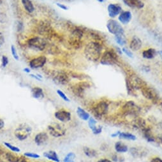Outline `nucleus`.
<instances>
[{"label": "nucleus", "instance_id": "nucleus-1", "mask_svg": "<svg viewBox=\"0 0 162 162\" xmlns=\"http://www.w3.org/2000/svg\"><path fill=\"white\" fill-rule=\"evenodd\" d=\"M102 47L100 44L96 42L87 43L84 49V54L88 60L96 62L98 61L101 56Z\"/></svg>", "mask_w": 162, "mask_h": 162}, {"label": "nucleus", "instance_id": "nucleus-2", "mask_svg": "<svg viewBox=\"0 0 162 162\" xmlns=\"http://www.w3.org/2000/svg\"><path fill=\"white\" fill-rule=\"evenodd\" d=\"M32 127L27 123H21L14 131V135L20 141L28 138L32 134Z\"/></svg>", "mask_w": 162, "mask_h": 162}, {"label": "nucleus", "instance_id": "nucleus-3", "mask_svg": "<svg viewBox=\"0 0 162 162\" xmlns=\"http://www.w3.org/2000/svg\"><path fill=\"white\" fill-rule=\"evenodd\" d=\"M47 131L50 136L54 138H59L65 135L67 130L61 123H52L48 125Z\"/></svg>", "mask_w": 162, "mask_h": 162}, {"label": "nucleus", "instance_id": "nucleus-4", "mask_svg": "<svg viewBox=\"0 0 162 162\" xmlns=\"http://www.w3.org/2000/svg\"><path fill=\"white\" fill-rule=\"evenodd\" d=\"M27 44L29 47L33 49L43 51L46 47L47 43L45 40L40 36H35V37L28 39Z\"/></svg>", "mask_w": 162, "mask_h": 162}, {"label": "nucleus", "instance_id": "nucleus-5", "mask_svg": "<svg viewBox=\"0 0 162 162\" xmlns=\"http://www.w3.org/2000/svg\"><path fill=\"white\" fill-rule=\"evenodd\" d=\"M107 28L110 33L114 35H124V29L118 21L114 19H110L107 21L106 24Z\"/></svg>", "mask_w": 162, "mask_h": 162}, {"label": "nucleus", "instance_id": "nucleus-6", "mask_svg": "<svg viewBox=\"0 0 162 162\" xmlns=\"http://www.w3.org/2000/svg\"><path fill=\"white\" fill-rule=\"evenodd\" d=\"M117 62V57L114 51L106 50L100 57V63L103 65H114Z\"/></svg>", "mask_w": 162, "mask_h": 162}, {"label": "nucleus", "instance_id": "nucleus-7", "mask_svg": "<svg viewBox=\"0 0 162 162\" xmlns=\"http://www.w3.org/2000/svg\"><path fill=\"white\" fill-rule=\"evenodd\" d=\"M46 63L47 57L45 56H39L29 61V66L31 69H38L43 67Z\"/></svg>", "mask_w": 162, "mask_h": 162}, {"label": "nucleus", "instance_id": "nucleus-8", "mask_svg": "<svg viewBox=\"0 0 162 162\" xmlns=\"http://www.w3.org/2000/svg\"><path fill=\"white\" fill-rule=\"evenodd\" d=\"M127 80L128 81V83L135 90H142L143 87L147 86L146 83L144 82V80H143L141 78H139L137 75H131L130 77L127 78Z\"/></svg>", "mask_w": 162, "mask_h": 162}, {"label": "nucleus", "instance_id": "nucleus-9", "mask_svg": "<svg viewBox=\"0 0 162 162\" xmlns=\"http://www.w3.org/2000/svg\"><path fill=\"white\" fill-rule=\"evenodd\" d=\"M54 117L59 121L61 123H67L71 120L72 114L67 110L62 109L55 112Z\"/></svg>", "mask_w": 162, "mask_h": 162}, {"label": "nucleus", "instance_id": "nucleus-10", "mask_svg": "<svg viewBox=\"0 0 162 162\" xmlns=\"http://www.w3.org/2000/svg\"><path fill=\"white\" fill-rule=\"evenodd\" d=\"M90 87V84L87 82H80L74 86H72V92L79 97H83L84 91L87 88Z\"/></svg>", "mask_w": 162, "mask_h": 162}, {"label": "nucleus", "instance_id": "nucleus-11", "mask_svg": "<svg viewBox=\"0 0 162 162\" xmlns=\"http://www.w3.org/2000/svg\"><path fill=\"white\" fill-rule=\"evenodd\" d=\"M53 79L54 83L61 85L67 84L70 80L68 75L63 72H55L53 75Z\"/></svg>", "mask_w": 162, "mask_h": 162}, {"label": "nucleus", "instance_id": "nucleus-12", "mask_svg": "<svg viewBox=\"0 0 162 162\" xmlns=\"http://www.w3.org/2000/svg\"><path fill=\"white\" fill-rule=\"evenodd\" d=\"M141 92L144 97L147 99L153 101L157 100L158 99V95L156 91L148 86L143 87L141 90Z\"/></svg>", "mask_w": 162, "mask_h": 162}, {"label": "nucleus", "instance_id": "nucleus-13", "mask_svg": "<svg viewBox=\"0 0 162 162\" xmlns=\"http://www.w3.org/2000/svg\"><path fill=\"white\" fill-rule=\"evenodd\" d=\"M107 11L109 16L111 18H114L121 13L122 12V8L118 4L110 3L108 5Z\"/></svg>", "mask_w": 162, "mask_h": 162}, {"label": "nucleus", "instance_id": "nucleus-14", "mask_svg": "<svg viewBox=\"0 0 162 162\" xmlns=\"http://www.w3.org/2000/svg\"><path fill=\"white\" fill-rule=\"evenodd\" d=\"M49 141V135L46 132H40L37 134L35 138L34 142L38 146H42L47 143Z\"/></svg>", "mask_w": 162, "mask_h": 162}, {"label": "nucleus", "instance_id": "nucleus-15", "mask_svg": "<svg viewBox=\"0 0 162 162\" xmlns=\"http://www.w3.org/2000/svg\"><path fill=\"white\" fill-rule=\"evenodd\" d=\"M108 109H109V105L107 102L100 101L94 107V112L97 116H102L107 112Z\"/></svg>", "mask_w": 162, "mask_h": 162}, {"label": "nucleus", "instance_id": "nucleus-16", "mask_svg": "<svg viewBox=\"0 0 162 162\" xmlns=\"http://www.w3.org/2000/svg\"><path fill=\"white\" fill-rule=\"evenodd\" d=\"M123 2L131 9H142L144 6V3L141 0H123Z\"/></svg>", "mask_w": 162, "mask_h": 162}, {"label": "nucleus", "instance_id": "nucleus-17", "mask_svg": "<svg viewBox=\"0 0 162 162\" xmlns=\"http://www.w3.org/2000/svg\"><path fill=\"white\" fill-rule=\"evenodd\" d=\"M132 18L131 13L130 11H122L118 16V20L122 24H128Z\"/></svg>", "mask_w": 162, "mask_h": 162}, {"label": "nucleus", "instance_id": "nucleus-18", "mask_svg": "<svg viewBox=\"0 0 162 162\" xmlns=\"http://www.w3.org/2000/svg\"><path fill=\"white\" fill-rule=\"evenodd\" d=\"M31 93L32 97L36 100H42L45 97V94H44L43 90L42 88L40 87H33L31 90Z\"/></svg>", "mask_w": 162, "mask_h": 162}, {"label": "nucleus", "instance_id": "nucleus-19", "mask_svg": "<svg viewBox=\"0 0 162 162\" xmlns=\"http://www.w3.org/2000/svg\"><path fill=\"white\" fill-rule=\"evenodd\" d=\"M142 43L141 40L137 36H135L131 39L130 43V48L131 50L133 51H137L141 49L142 47Z\"/></svg>", "mask_w": 162, "mask_h": 162}, {"label": "nucleus", "instance_id": "nucleus-20", "mask_svg": "<svg viewBox=\"0 0 162 162\" xmlns=\"http://www.w3.org/2000/svg\"><path fill=\"white\" fill-rule=\"evenodd\" d=\"M43 156L46 158L53 162H60V157H59L57 153L55 151L50 150L45 151L43 153Z\"/></svg>", "mask_w": 162, "mask_h": 162}, {"label": "nucleus", "instance_id": "nucleus-21", "mask_svg": "<svg viewBox=\"0 0 162 162\" xmlns=\"http://www.w3.org/2000/svg\"><path fill=\"white\" fill-rule=\"evenodd\" d=\"M76 112H77V114L79 118L81 120L84 121H87L89 120V119L90 118V117H91L90 114L89 113H88L87 111H86L84 109L81 108L80 107H77Z\"/></svg>", "mask_w": 162, "mask_h": 162}, {"label": "nucleus", "instance_id": "nucleus-22", "mask_svg": "<svg viewBox=\"0 0 162 162\" xmlns=\"http://www.w3.org/2000/svg\"><path fill=\"white\" fill-rule=\"evenodd\" d=\"M158 52L156 49L150 48L148 49L144 50L142 52V57L147 60H151L157 55Z\"/></svg>", "mask_w": 162, "mask_h": 162}, {"label": "nucleus", "instance_id": "nucleus-23", "mask_svg": "<svg viewBox=\"0 0 162 162\" xmlns=\"http://www.w3.org/2000/svg\"><path fill=\"white\" fill-rule=\"evenodd\" d=\"M22 5L26 12L31 13L35 11V6L31 0H21Z\"/></svg>", "mask_w": 162, "mask_h": 162}, {"label": "nucleus", "instance_id": "nucleus-24", "mask_svg": "<svg viewBox=\"0 0 162 162\" xmlns=\"http://www.w3.org/2000/svg\"><path fill=\"white\" fill-rule=\"evenodd\" d=\"M5 158L9 162H19L21 157L18 156L16 153L7 152L5 154Z\"/></svg>", "mask_w": 162, "mask_h": 162}, {"label": "nucleus", "instance_id": "nucleus-25", "mask_svg": "<svg viewBox=\"0 0 162 162\" xmlns=\"http://www.w3.org/2000/svg\"><path fill=\"white\" fill-rule=\"evenodd\" d=\"M114 148H115V150L117 153H126L128 150V146L125 144H124L123 142H120V141L117 142L115 144Z\"/></svg>", "mask_w": 162, "mask_h": 162}, {"label": "nucleus", "instance_id": "nucleus-26", "mask_svg": "<svg viewBox=\"0 0 162 162\" xmlns=\"http://www.w3.org/2000/svg\"><path fill=\"white\" fill-rule=\"evenodd\" d=\"M83 152L85 155L87 157L93 158L97 156V151L89 147H84L83 148Z\"/></svg>", "mask_w": 162, "mask_h": 162}, {"label": "nucleus", "instance_id": "nucleus-27", "mask_svg": "<svg viewBox=\"0 0 162 162\" xmlns=\"http://www.w3.org/2000/svg\"><path fill=\"white\" fill-rule=\"evenodd\" d=\"M118 137L121 139L128 140V141H135L137 139L135 135L130 133H125V132H121Z\"/></svg>", "mask_w": 162, "mask_h": 162}, {"label": "nucleus", "instance_id": "nucleus-28", "mask_svg": "<svg viewBox=\"0 0 162 162\" xmlns=\"http://www.w3.org/2000/svg\"><path fill=\"white\" fill-rule=\"evenodd\" d=\"M115 40L116 42V43L117 44H119L120 46H124L126 45L127 43V41H126V39H125V36H124V35H115Z\"/></svg>", "mask_w": 162, "mask_h": 162}, {"label": "nucleus", "instance_id": "nucleus-29", "mask_svg": "<svg viewBox=\"0 0 162 162\" xmlns=\"http://www.w3.org/2000/svg\"><path fill=\"white\" fill-rule=\"evenodd\" d=\"M3 144L6 148H8L9 149H10L12 152L16 153H19L20 152V149L19 147H17L16 145H14L10 144V142H3Z\"/></svg>", "mask_w": 162, "mask_h": 162}, {"label": "nucleus", "instance_id": "nucleus-30", "mask_svg": "<svg viewBox=\"0 0 162 162\" xmlns=\"http://www.w3.org/2000/svg\"><path fill=\"white\" fill-rule=\"evenodd\" d=\"M76 155L74 153L70 152L66 155L63 159V162H75Z\"/></svg>", "mask_w": 162, "mask_h": 162}, {"label": "nucleus", "instance_id": "nucleus-31", "mask_svg": "<svg viewBox=\"0 0 162 162\" xmlns=\"http://www.w3.org/2000/svg\"><path fill=\"white\" fill-rule=\"evenodd\" d=\"M88 121V127H89L90 129L93 131L97 127V122L96 121V120L93 117H90V118L89 119Z\"/></svg>", "mask_w": 162, "mask_h": 162}, {"label": "nucleus", "instance_id": "nucleus-32", "mask_svg": "<svg viewBox=\"0 0 162 162\" xmlns=\"http://www.w3.org/2000/svg\"><path fill=\"white\" fill-rule=\"evenodd\" d=\"M24 156L26 158L31 159H39L40 158V154L33 152H26L24 153Z\"/></svg>", "mask_w": 162, "mask_h": 162}, {"label": "nucleus", "instance_id": "nucleus-33", "mask_svg": "<svg viewBox=\"0 0 162 162\" xmlns=\"http://www.w3.org/2000/svg\"><path fill=\"white\" fill-rule=\"evenodd\" d=\"M56 93L57 94V95L60 97L63 100H64V101H67V102H70V98L67 97V95L63 91H61V90H57Z\"/></svg>", "mask_w": 162, "mask_h": 162}, {"label": "nucleus", "instance_id": "nucleus-34", "mask_svg": "<svg viewBox=\"0 0 162 162\" xmlns=\"http://www.w3.org/2000/svg\"><path fill=\"white\" fill-rule=\"evenodd\" d=\"M10 50H11L12 55V56H13L14 60H16V61H19V55H18V53H17V51L16 47H15V46L12 45L11 46V47H10Z\"/></svg>", "mask_w": 162, "mask_h": 162}, {"label": "nucleus", "instance_id": "nucleus-35", "mask_svg": "<svg viewBox=\"0 0 162 162\" xmlns=\"http://www.w3.org/2000/svg\"><path fill=\"white\" fill-rule=\"evenodd\" d=\"M9 58L6 56H2V67L5 68L6 67V66L9 64Z\"/></svg>", "mask_w": 162, "mask_h": 162}, {"label": "nucleus", "instance_id": "nucleus-36", "mask_svg": "<svg viewBox=\"0 0 162 162\" xmlns=\"http://www.w3.org/2000/svg\"><path fill=\"white\" fill-rule=\"evenodd\" d=\"M122 51H123V53L126 55L128 57H130V58H132L133 57V53H132L131 51L130 50H129L128 49L126 48V47H123L122 49Z\"/></svg>", "mask_w": 162, "mask_h": 162}, {"label": "nucleus", "instance_id": "nucleus-37", "mask_svg": "<svg viewBox=\"0 0 162 162\" xmlns=\"http://www.w3.org/2000/svg\"><path fill=\"white\" fill-rule=\"evenodd\" d=\"M7 21V16L5 13L0 12V23L4 24Z\"/></svg>", "mask_w": 162, "mask_h": 162}, {"label": "nucleus", "instance_id": "nucleus-38", "mask_svg": "<svg viewBox=\"0 0 162 162\" xmlns=\"http://www.w3.org/2000/svg\"><path fill=\"white\" fill-rule=\"evenodd\" d=\"M101 131H102V127L97 126V127L92 132L94 135H98L101 133Z\"/></svg>", "mask_w": 162, "mask_h": 162}, {"label": "nucleus", "instance_id": "nucleus-39", "mask_svg": "<svg viewBox=\"0 0 162 162\" xmlns=\"http://www.w3.org/2000/svg\"><path fill=\"white\" fill-rule=\"evenodd\" d=\"M5 42V39L4 35L2 32L0 31V47H2Z\"/></svg>", "mask_w": 162, "mask_h": 162}, {"label": "nucleus", "instance_id": "nucleus-40", "mask_svg": "<svg viewBox=\"0 0 162 162\" xmlns=\"http://www.w3.org/2000/svg\"><path fill=\"white\" fill-rule=\"evenodd\" d=\"M56 5L59 7V8L63 10H68V7L64 4H62L60 3H56Z\"/></svg>", "mask_w": 162, "mask_h": 162}, {"label": "nucleus", "instance_id": "nucleus-41", "mask_svg": "<svg viewBox=\"0 0 162 162\" xmlns=\"http://www.w3.org/2000/svg\"><path fill=\"white\" fill-rule=\"evenodd\" d=\"M29 76H30L31 78H33L34 79L39 80V81H42V79H40L37 74H33V73H29Z\"/></svg>", "mask_w": 162, "mask_h": 162}, {"label": "nucleus", "instance_id": "nucleus-42", "mask_svg": "<svg viewBox=\"0 0 162 162\" xmlns=\"http://www.w3.org/2000/svg\"><path fill=\"white\" fill-rule=\"evenodd\" d=\"M150 162H162V159L159 157H154L151 159Z\"/></svg>", "mask_w": 162, "mask_h": 162}, {"label": "nucleus", "instance_id": "nucleus-43", "mask_svg": "<svg viewBox=\"0 0 162 162\" xmlns=\"http://www.w3.org/2000/svg\"><path fill=\"white\" fill-rule=\"evenodd\" d=\"M5 124L4 121L2 118H0V130H2L5 127Z\"/></svg>", "mask_w": 162, "mask_h": 162}, {"label": "nucleus", "instance_id": "nucleus-44", "mask_svg": "<svg viewBox=\"0 0 162 162\" xmlns=\"http://www.w3.org/2000/svg\"><path fill=\"white\" fill-rule=\"evenodd\" d=\"M97 162H112V161L107 158H101Z\"/></svg>", "mask_w": 162, "mask_h": 162}, {"label": "nucleus", "instance_id": "nucleus-45", "mask_svg": "<svg viewBox=\"0 0 162 162\" xmlns=\"http://www.w3.org/2000/svg\"><path fill=\"white\" fill-rule=\"evenodd\" d=\"M23 71L25 72V73H28V74H29V73H31V68H29V67H26L23 69Z\"/></svg>", "mask_w": 162, "mask_h": 162}, {"label": "nucleus", "instance_id": "nucleus-46", "mask_svg": "<svg viewBox=\"0 0 162 162\" xmlns=\"http://www.w3.org/2000/svg\"><path fill=\"white\" fill-rule=\"evenodd\" d=\"M120 133H121V132H120V131H116V132H115V133H114V134H112L111 135V137H113V138L118 137Z\"/></svg>", "mask_w": 162, "mask_h": 162}, {"label": "nucleus", "instance_id": "nucleus-47", "mask_svg": "<svg viewBox=\"0 0 162 162\" xmlns=\"http://www.w3.org/2000/svg\"><path fill=\"white\" fill-rule=\"evenodd\" d=\"M116 51H117V53H119V54L121 55L123 54V51L122 49H121L120 47H116Z\"/></svg>", "mask_w": 162, "mask_h": 162}, {"label": "nucleus", "instance_id": "nucleus-48", "mask_svg": "<svg viewBox=\"0 0 162 162\" xmlns=\"http://www.w3.org/2000/svg\"><path fill=\"white\" fill-rule=\"evenodd\" d=\"M143 69L145 71V72H149L150 70V68H148V67H145V66H144V67H143Z\"/></svg>", "mask_w": 162, "mask_h": 162}, {"label": "nucleus", "instance_id": "nucleus-49", "mask_svg": "<svg viewBox=\"0 0 162 162\" xmlns=\"http://www.w3.org/2000/svg\"><path fill=\"white\" fill-rule=\"evenodd\" d=\"M158 54L160 55L161 59V60H162V50H160L158 52Z\"/></svg>", "mask_w": 162, "mask_h": 162}, {"label": "nucleus", "instance_id": "nucleus-50", "mask_svg": "<svg viewBox=\"0 0 162 162\" xmlns=\"http://www.w3.org/2000/svg\"><path fill=\"white\" fill-rule=\"evenodd\" d=\"M19 162H27V161L25 159H24L23 158H21V159H20V160Z\"/></svg>", "mask_w": 162, "mask_h": 162}, {"label": "nucleus", "instance_id": "nucleus-51", "mask_svg": "<svg viewBox=\"0 0 162 162\" xmlns=\"http://www.w3.org/2000/svg\"><path fill=\"white\" fill-rule=\"evenodd\" d=\"M97 1H98L100 3H103V2H104V0H97Z\"/></svg>", "mask_w": 162, "mask_h": 162}, {"label": "nucleus", "instance_id": "nucleus-52", "mask_svg": "<svg viewBox=\"0 0 162 162\" xmlns=\"http://www.w3.org/2000/svg\"><path fill=\"white\" fill-rule=\"evenodd\" d=\"M3 3V0H0V6H1Z\"/></svg>", "mask_w": 162, "mask_h": 162}, {"label": "nucleus", "instance_id": "nucleus-53", "mask_svg": "<svg viewBox=\"0 0 162 162\" xmlns=\"http://www.w3.org/2000/svg\"><path fill=\"white\" fill-rule=\"evenodd\" d=\"M0 162H4V161L1 158H0Z\"/></svg>", "mask_w": 162, "mask_h": 162}]
</instances>
